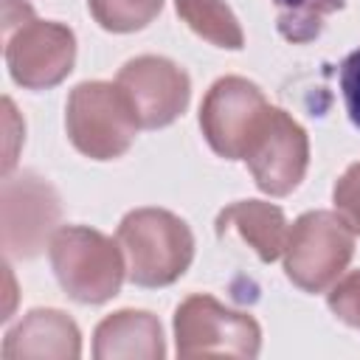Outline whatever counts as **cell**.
Returning a JSON list of instances; mask_svg holds the SVG:
<instances>
[{"mask_svg":"<svg viewBox=\"0 0 360 360\" xmlns=\"http://www.w3.org/2000/svg\"><path fill=\"white\" fill-rule=\"evenodd\" d=\"M127 262V278L138 287H166L177 281L194 259L188 225L163 208L129 211L115 233Z\"/></svg>","mask_w":360,"mask_h":360,"instance_id":"6da1fadb","label":"cell"},{"mask_svg":"<svg viewBox=\"0 0 360 360\" xmlns=\"http://www.w3.org/2000/svg\"><path fill=\"white\" fill-rule=\"evenodd\" d=\"M48 253L62 290L73 301L104 304L118 295L127 262L121 245L110 236L84 225H65L48 242Z\"/></svg>","mask_w":360,"mask_h":360,"instance_id":"7a4b0ae2","label":"cell"},{"mask_svg":"<svg viewBox=\"0 0 360 360\" xmlns=\"http://www.w3.org/2000/svg\"><path fill=\"white\" fill-rule=\"evenodd\" d=\"M65 127L70 143L82 155L93 160H112L132 146L141 124L118 84L82 82L68 96Z\"/></svg>","mask_w":360,"mask_h":360,"instance_id":"3957f363","label":"cell"},{"mask_svg":"<svg viewBox=\"0 0 360 360\" xmlns=\"http://www.w3.org/2000/svg\"><path fill=\"white\" fill-rule=\"evenodd\" d=\"M354 231L340 214L309 211L295 219L284 245V273L304 292H321L346 270Z\"/></svg>","mask_w":360,"mask_h":360,"instance_id":"277c9868","label":"cell"},{"mask_svg":"<svg viewBox=\"0 0 360 360\" xmlns=\"http://www.w3.org/2000/svg\"><path fill=\"white\" fill-rule=\"evenodd\" d=\"M174 343L180 357H256L262 329L211 295H188L174 312Z\"/></svg>","mask_w":360,"mask_h":360,"instance_id":"5b68a950","label":"cell"},{"mask_svg":"<svg viewBox=\"0 0 360 360\" xmlns=\"http://www.w3.org/2000/svg\"><path fill=\"white\" fill-rule=\"evenodd\" d=\"M267 110L270 104L253 82L242 76H225L205 93L200 104V127L217 155L242 160L259 127L264 124Z\"/></svg>","mask_w":360,"mask_h":360,"instance_id":"8992f818","label":"cell"},{"mask_svg":"<svg viewBox=\"0 0 360 360\" xmlns=\"http://www.w3.org/2000/svg\"><path fill=\"white\" fill-rule=\"evenodd\" d=\"M3 211V248L8 256L34 259L45 242L53 239L62 219V205L48 180L34 172L6 174L0 191Z\"/></svg>","mask_w":360,"mask_h":360,"instance_id":"52a82bcc","label":"cell"},{"mask_svg":"<svg viewBox=\"0 0 360 360\" xmlns=\"http://www.w3.org/2000/svg\"><path fill=\"white\" fill-rule=\"evenodd\" d=\"M6 37V65L11 79L28 90H48L59 84L76 59V37L68 25L37 20L28 14Z\"/></svg>","mask_w":360,"mask_h":360,"instance_id":"ba28073f","label":"cell"},{"mask_svg":"<svg viewBox=\"0 0 360 360\" xmlns=\"http://www.w3.org/2000/svg\"><path fill=\"white\" fill-rule=\"evenodd\" d=\"M256 186L270 197H284L298 188L309 163V141L298 121L284 110L270 107L264 124L242 158Z\"/></svg>","mask_w":360,"mask_h":360,"instance_id":"9c48e42d","label":"cell"},{"mask_svg":"<svg viewBox=\"0 0 360 360\" xmlns=\"http://www.w3.org/2000/svg\"><path fill=\"white\" fill-rule=\"evenodd\" d=\"M115 84L124 90L138 124L146 129L169 127L177 115H183L191 96L188 73L163 56L129 59L118 70Z\"/></svg>","mask_w":360,"mask_h":360,"instance_id":"30bf717a","label":"cell"},{"mask_svg":"<svg viewBox=\"0 0 360 360\" xmlns=\"http://www.w3.org/2000/svg\"><path fill=\"white\" fill-rule=\"evenodd\" d=\"M3 360H76L79 326L59 309H31L3 340Z\"/></svg>","mask_w":360,"mask_h":360,"instance_id":"8fae6325","label":"cell"},{"mask_svg":"<svg viewBox=\"0 0 360 360\" xmlns=\"http://www.w3.org/2000/svg\"><path fill=\"white\" fill-rule=\"evenodd\" d=\"M96 360H160L166 354L160 321L143 309L107 315L93 335Z\"/></svg>","mask_w":360,"mask_h":360,"instance_id":"7c38bea8","label":"cell"},{"mask_svg":"<svg viewBox=\"0 0 360 360\" xmlns=\"http://www.w3.org/2000/svg\"><path fill=\"white\" fill-rule=\"evenodd\" d=\"M228 231H239V236L259 253L262 262H276L287 245V219L281 208L262 202V200H242L219 211L217 233L225 236Z\"/></svg>","mask_w":360,"mask_h":360,"instance_id":"4fadbf2b","label":"cell"},{"mask_svg":"<svg viewBox=\"0 0 360 360\" xmlns=\"http://www.w3.org/2000/svg\"><path fill=\"white\" fill-rule=\"evenodd\" d=\"M174 6L183 22L211 45L231 51H239L245 45L242 25L225 6V0H174Z\"/></svg>","mask_w":360,"mask_h":360,"instance_id":"5bb4252c","label":"cell"},{"mask_svg":"<svg viewBox=\"0 0 360 360\" xmlns=\"http://www.w3.org/2000/svg\"><path fill=\"white\" fill-rule=\"evenodd\" d=\"M278 11V31L287 42H309L323 31L329 14L340 11L346 0H273Z\"/></svg>","mask_w":360,"mask_h":360,"instance_id":"9a60e30c","label":"cell"},{"mask_svg":"<svg viewBox=\"0 0 360 360\" xmlns=\"http://www.w3.org/2000/svg\"><path fill=\"white\" fill-rule=\"evenodd\" d=\"M93 20L112 34L146 28L163 8V0H87Z\"/></svg>","mask_w":360,"mask_h":360,"instance_id":"2e32d148","label":"cell"},{"mask_svg":"<svg viewBox=\"0 0 360 360\" xmlns=\"http://www.w3.org/2000/svg\"><path fill=\"white\" fill-rule=\"evenodd\" d=\"M329 309L349 326L360 329V270L343 276L329 292Z\"/></svg>","mask_w":360,"mask_h":360,"instance_id":"e0dca14e","label":"cell"},{"mask_svg":"<svg viewBox=\"0 0 360 360\" xmlns=\"http://www.w3.org/2000/svg\"><path fill=\"white\" fill-rule=\"evenodd\" d=\"M335 208L349 222L354 233H360V163L349 166L335 183Z\"/></svg>","mask_w":360,"mask_h":360,"instance_id":"ac0fdd59","label":"cell"},{"mask_svg":"<svg viewBox=\"0 0 360 360\" xmlns=\"http://www.w3.org/2000/svg\"><path fill=\"white\" fill-rule=\"evenodd\" d=\"M340 90L352 124L360 129V48L352 51L340 65Z\"/></svg>","mask_w":360,"mask_h":360,"instance_id":"d6986e66","label":"cell"}]
</instances>
